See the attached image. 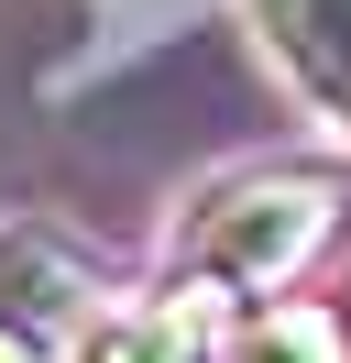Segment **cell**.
<instances>
[{"mask_svg":"<svg viewBox=\"0 0 351 363\" xmlns=\"http://www.w3.org/2000/svg\"><path fill=\"white\" fill-rule=\"evenodd\" d=\"M219 363H351V330L318 297H263V308L219 319Z\"/></svg>","mask_w":351,"mask_h":363,"instance_id":"5","label":"cell"},{"mask_svg":"<svg viewBox=\"0 0 351 363\" xmlns=\"http://www.w3.org/2000/svg\"><path fill=\"white\" fill-rule=\"evenodd\" d=\"M219 297L176 286V297H143V308H99L77 330V363H219Z\"/></svg>","mask_w":351,"mask_h":363,"instance_id":"3","label":"cell"},{"mask_svg":"<svg viewBox=\"0 0 351 363\" xmlns=\"http://www.w3.org/2000/svg\"><path fill=\"white\" fill-rule=\"evenodd\" d=\"M253 11H263V45L285 55V77L329 121H351V0H253Z\"/></svg>","mask_w":351,"mask_h":363,"instance_id":"4","label":"cell"},{"mask_svg":"<svg viewBox=\"0 0 351 363\" xmlns=\"http://www.w3.org/2000/svg\"><path fill=\"white\" fill-rule=\"evenodd\" d=\"M0 363H55V341H44V330H11V319H0Z\"/></svg>","mask_w":351,"mask_h":363,"instance_id":"6","label":"cell"},{"mask_svg":"<svg viewBox=\"0 0 351 363\" xmlns=\"http://www.w3.org/2000/svg\"><path fill=\"white\" fill-rule=\"evenodd\" d=\"M351 231V177L340 165H253V177L209 187L176 231V286L219 297V308H263L297 297V275Z\"/></svg>","mask_w":351,"mask_h":363,"instance_id":"1","label":"cell"},{"mask_svg":"<svg viewBox=\"0 0 351 363\" xmlns=\"http://www.w3.org/2000/svg\"><path fill=\"white\" fill-rule=\"evenodd\" d=\"M99 286H110V264H99L66 220H44V209H11V220H0V319H11V330L88 319Z\"/></svg>","mask_w":351,"mask_h":363,"instance_id":"2","label":"cell"}]
</instances>
